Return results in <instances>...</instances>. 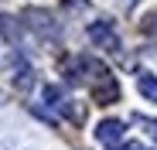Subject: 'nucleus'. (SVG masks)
I'll return each instance as SVG.
<instances>
[{
	"label": "nucleus",
	"instance_id": "f257e3e1",
	"mask_svg": "<svg viewBox=\"0 0 157 150\" xmlns=\"http://www.w3.org/2000/svg\"><path fill=\"white\" fill-rule=\"evenodd\" d=\"M89 38L102 48H109V51H120V38H116V28L113 21H92L89 24Z\"/></svg>",
	"mask_w": 157,
	"mask_h": 150
},
{
	"label": "nucleus",
	"instance_id": "f03ea898",
	"mask_svg": "<svg viewBox=\"0 0 157 150\" xmlns=\"http://www.w3.org/2000/svg\"><path fill=\"white\" fill-rule=\"evenodd\" d=\"M116 99H120V82L116 79L106 75V79H99L92 85V103L96 106H109V103H116Z\"/></svg>",
	"mask_w": 157,
	"mask_h": 150
},
{
	"label": "nucleus",
	"instance_id": "7ed1b4c3",
	"mask_svg": "<svg viewBox=\"0 0 157 150\" xmlns=\"http://www.w3.org/2000/svg\"><path fill=\"white\" fill-rule=\"evenodd\" d=\"M123 130L126 126H123L120 119H102L99 126H96V140L99 143H120L123 140Z\"/></svg>",
	"mask_w": 157,
	"mask_h": 150
},
{
	"label": "nucleus",
	"instance_id": "20e7f679",
	"mask_svg": "<svg viewBox=\"0 0 157 150\" xmlns=\"http://www.w3.org/2000/svg\"><path fill=\"white\" fill-rule=\"evenodd\" d=\"M24 21H28L34 31L55 34V21H51V14H48V10H34V7H31V10H24Z\"/></svg>",
	"mask_w": 157,
	"mask_h": 150
},
{
	"label": "nucleus",
	"instance_id": "39448f33",
	"mask_svg": "<svg viewBox=\"0 0 157 150\" xmlns=\"http://www.w3.org/2000/svg\"><path fill=\"white\" fill-rule=\"evenodd\" d=\"M137 89H140V96L147 99V103H157V75L144 72L140 79H137Z\"/></svg>",
	"mask_w": 157,
	"mask_h": 150
},
{
	"label": "nucleus",
	"instance_id": "423d86ee",
	"mask_svg": "<svg viewBox=\"0 0 157 150\" xmlns=\"http://www.w3.org/2000/svg\"><path fill=\"white\" fill-rule=\"evenodd\" d=\"M58 109H62V113H65L72 123H86V106H75V103H62Z\"/></svg>",
	"mask_w": 157,
	"mask_h": 150
},
{
	"label": "nucleus",
	"instance_id": "0eeeda50",
	"mask_svg": "<svg viewBox=\"0 0 157 150\" xmlns=\"http://www.w3.org/2000/svg\"><path fill=\"white\" fill-rule=\"evenodd\" d=\"M0 34H4L7 41H17V21L7 17V14H0Z\"/></svg>",
	"mask_w": 157,
	"mask_h": 150
},
{
	"label": "nucleus",
	"instance_id": "6e6552de",
	"mask_svg": "<svg viewBox=\"0 0 157 150\" xmlns=\"http://www.w3.org/2000/svg\"><path fill=\"white\" fill-rule=\"evenodd\" d=\"M41 96H44V103H48V106H62V99H65V92H62L58 85H44Z\"/></svg>",
	"mask_w": 157,
	"mask_h": 150
},
{
	"label": "nucleus",
	"instance_id": "1a4fd4ad",
	"mask_svg": "<svg viewBox=\"0 0 157 150\" xmlns=\"http://www.w3.org/2000/svg\"><path fill=\"white\" fill-rule=\"evenodd\" d=\"M31 82H34V79H31V68H21V72H17V79H14L17 89H31Z\"/></svg>",
	"mask_w": 157,
	"mask_h": 150
},
{
	"label": "nucleus",
	"instance_id": "9d476101",
	"mask_svg": "<svg viewBox=\"0 0 157 150\" xmlns=\"http://www.w3.org/2000/svg\"><path fill=\"white\" fill-rule=\"evenodd\" d=\"M137 123H140V126L154 137V143H157V119H147V116H137Z\"/></svg>",
	"mask_w": 157,
	"mask_h": 150
},
{
	"label": "nucleus",
	"instance_id": "9b49d317",
	"mask_svg": "<svg viewBox=\"0 0 157 150\" xmlns=\"http://www.w3.org/2000/svg\"><path fill=\"white\" fill-rule=\"evenodd\" d=\"M144 31H147V34H154V31H157V14H150V17L144 21Z\"/></svg>",
	"mask_w": 157,
	"mask_h": 150
},
{
	"label": "nucleus",
	"instance_id": "f8f14e48",
	"mask_svg": "<svg viewBox=\"0 0 157 150\" xmlns=\"http://www.w3.org/2000/svg\"><path fill=\"white\" fill-rule=\"evenodd\" d=\"M116 150H140V143H123V147H116Z\"/></svg>",
	"mask_w": 157,
	"mask_h": 150
}]
</instances>
